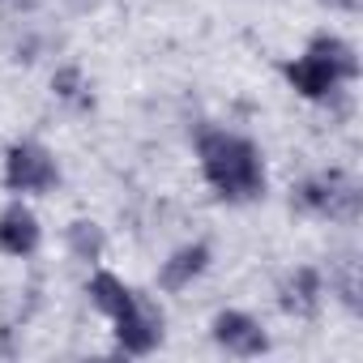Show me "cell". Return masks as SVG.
<instances>
[{"mask_svg": "<svg viewBox=\"0 0 363 363\" xmlns=\"http://www.w3.org/2000/svg\"><path fill=\"white\" fill-rule=\"evenodd\" d=\"M197 158H201L210 189L223 201H257L265 193V158L248 137L227 133V128H210L197 141Z\"/></svg>", "mask_w": 363, "mask_h": 363, "instance_id": "obj_1", "label": "cell"}, {"mask_svg": "<svg viewBox=\"0 0 363 363\" xmlns=\"http://www.w3.org/2000/svg\"><path fill=\"white\" fill-rule=\"evenodd\" d=\"M354 77H359V56L342 35H316L303 48V56L286 65V82L295 86V94H303L312 103L337 94Z\"/></svg>", "mask_w": 363, "mask_h": 363, "instance_id": "obj_2", "label": "cell"}, {"mask_svg": "<svg viewBox=\"0 0 363 363\" xmlns=\"http://www.w3.org/2000/svg\"><path fill=\"white\" fill-rule=\"evenodd\" d=\"M295 206L303 214H316V218L354 223L359 218V184L346 179L342 171H320V175H308L295 189Z\"/></svg>", "mask_w": 363, "mask_h": 363, "instance_id": "obj_3", "label": "cell"}, {"mask_svg": "<svg viewBox=\"0 0 363 363\" xmlns=\"http://www.w3.org/2000/svg\"><path fill=\"white\" fill-rule=\"evenodd\" d=\"M56 179H60V167L48 145H39V141L9 145V154H5V189L9 193H18V197L48 193V189H56Z\"/></svg>", "mask_w": 363, "mask_h": 363, "instance_id": "obj_4", "label": "cell"}, {"mask_svg": "<svg viewBox=\"0 0 363 363\" xmlns=\"http://www.w3.org/2000/svg\"><path fill=\"white\" fill-rule=\"evenodd\" d=\"M116 346L124 350V354H150V350H158V342H162V312L150 303V299H133L116 320Z\"/></svg>", "mask_w": 363, "mask_h": 363, "instance_id": "obj_5", "label": "cell"}, {"mask_svg": "<svg viewBox=\"0 0 363 363\" xmlns=\"http://www.w3.org/2000/svg\"><path fill=\"white\" fill-rule=\"evenodd\" d=\"M214 342L227 354H240V359H252V354L269 350V337H265L261 320L248 316V312H240V308H227V312L214 316Z\"/></svg>", "mask_w": 363, "mask_h": 363, "instance_id": "obj_6", "label": "cell"}, {"mask_svg": "<svg viewBox=\"0 0 363 363\" xmlns=\"http://www.w3.org/2000/svg\"><path fill=\"white\" fill-rule=\"evenodd\" d=\"M39 244H43V227H39L30 206L13 201V206L0 210V252L5 257H30Z\"/></svg>", "mask_w": 363, "mask_h": 363, "instance_id": "obj_7", "label": "cell"}, {"mask_svg": "<svg viewBox=\"0 0 363 363\" xmlns=\"http://www.w3.org/2000/svg\"><path fill=\"white\" fill-rule=\"evenodd\" d=\"M210 269V244H184V248H175L167 261H162V269H158V286L167 291V295H179V291H189L201 274Z\"/></svg>", "mask_w": 363, "mask_h": 363, "instance_id": "obj_8", "label": "cell"}, {"mask_svg": "<svg viewBox=\"0 0 363 363\" xmlns=\"http://www.w3.org/2000/svg\"><path fill=\"white\" fill-rule=\"evenodd\" d=\"M282 312H291V316H312L316 308H320V299H325V278L312 269V265H299L295 274H286V282H282Z\"/></svg>", "mask_w": 363, "mask_h": 363, "instance_id": "obj_9", "label": "cell"}, {"mask_svg": "<svg viewBox=\"0 0 363 363\" xmlns=\"http://www.w3.org/2000/svg\"><path fill=\"white\" fill-rule=\"evenodd\" d=\"M86 295H90V303H94L107 320H116V316L137 299V295L128 291V282H124V278H116L111 269H94V274H90V282H86Z\"/></svg>", "mask_w": 363, "mask_h": 363, "instance_id": "obj_10", "label": "cell"}, {"mask_svg": "<svg viewBox=\"0 0 363 363\" xmlns=\"http://www.w3.org/2000/svg\"><path fill=\"white\" fill-rule=\"evenodd\" d=\"M65 244H69V252H73L77 261H86V265H99V261H103V252H107V235H103V227H99V223H90V218L69 223Z\"/></svg>", "mask_w": 363, "mask_h": 363, "instance_id": "obj_11", "label": "cell"}, {"mask_svg": "<svg viewBox=\"0 0 363 363\" xmlns=\"http://www.w3.org/2000/svg\"><path fill=\"white\" fill-rule=\"evenodd\" d=\"M52 90H56V99H60V103H73V107H86V103H90V86H86V77H82V69H77V65L56 69Z\"/></svg>", "mask_w": 363, "mask_h": 363, "instance_id": "obj_12", "label": "cell"}, {"mask_svg": "<svg viewBox=\"0 0 363 363\" xmlns=\"http://www.w3.org/2000/svg\"><path fill=\"white\" fill-rule=\"evenodd\" d=\"M325 5H329V9H346V13H350V9H359V0H325Z\"/></svg>", "mask_w": 363, "mask_h": 363, "instance_id": "obj_13", "label": "cell"}, {"mask_svg": "<svg viewBox=\"0 0 363 363\" xmlns=\"http://www.w3.org/2000/svg\"><path fill=\"white\" fill-rule=\"evenodd\" d=\"M5 5H9L13 13H22V9H35V0H5Z\"/></svg>", "mask_w": 363, "mask_h": 363, "instance_id": "obj_14", "label": "cell"}]
</instances>
